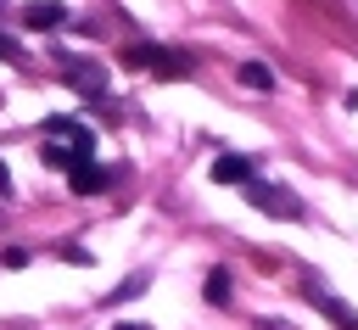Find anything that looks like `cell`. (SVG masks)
Returning a JSON list of instances; mask_svg holds the SVG:
<instances>
[{
  "mask_svg": "<svg viewBox=\"0 0 358 330\" xmlns=\"http://www.w3.org/2000/svg\"><path fill=\"white\" fill-rule=\"evenodd\" d=\"M0 196H11V173H6V162H0Z\"/></svg>",
  "mask_w": 358,
  "mask_h": 330,
  "instance_id": "7c38bea8",
  "label": "cell"
},
{
  "mask_svg": "<svg viewBox=\"0 0 358 330\" xmlns=\"http://www.w3.org/2000/svg\"><path fill=\"white\" fill-rule=\"evenodd\" d=\"M241 190H246V201H252L257 213H268V218H302V201H296L285 185H274V179H257V173H252Z\"/></svg>",
  "mask_w": 358,
  "mask_h": 330,
  "instance_id": "7a4b0ae2",
  "label": "cell"
},
{
  "mask_svg": "<svg viewBox=\"0 0 358 330\" xmlns=\"http://www.w3.org/2000/svg\"><path fill=\"white\" fill-rule=\"evenodd\" d=\"M45 129H50V134H62V140H67V145H73L78 157H90V151H95V134H90L84 123H73V117H50Z\"/></svg>",
  "mask_w": 358,
  "mask_h": 330,
  "instance_id": "5b68a950",
  "label": "cell"
},
{
  "mask_svg": "<svg viewBox=\"0 0 358 330\" xmlns=\"http://www.w3.org/2000/svg\"><path fill=\"white\" fill-rule=\"evenodd\" d=\"M22 17H28V28H62L67 22V6L62 0H34Z\"/></svg>",
  "mask_w": 358,
  "mask_h": 330,
  "instance_id": "ba28073f",
  "label": "cell"
},
{
  "mask_svg": "<svg viewBox=\"0 0 358 330\" xmlns=\"http://www.w3.org/2000/svg\"><path fill=\"white\" fill-rule=\"evenodd\" d=\"M67 179H73V190H78V196H95V190H106V179H112V173H106V168H95V162L84 157V162H73V168H67Z\"/></svg>",
  "mask_w": 358,
  "mask_h": 330,
  "instance_id": "52a82bcc",
  "label": "cell"
},
{
  "mask_svg": "<svg viewBox=\"0 0 358 330\" xmlns=\"http://www.w3.org/2000/svg\"><path fill=\"white\" fill-rule=\"evenodd\" d=\"M241 84H246V89H274V73H268L263 62H241Z\"/></svg>",
  "mask_w": 358,
  "mask_h": 330,
  "instance_id": "9c48e42d",
  "label": "cell"
},
{
  "mask_svg": "<svg viewBox=\"0 0 358 330\" xmlns=\"http://www.w3.org/2000/svg\"><path fill=\"white\" fill-rule=\"evenodd\" d=\"M302 291H308V302H313V308H319V313H324L336 330H358V313H352L341 296H330V291H324V285H313V280H308Z\"/></svg>",
  "mask_w": 358,
  "mask_h": 330,
  "instance_id": "277c9868",
  "label": "cell"
},
{
  "mask_svg": "<svg viewBox=\"0 0 358 330\" xmlns=\"http://www.w3.org/2000/svg\"><path fill=\"white\" fill-rule=\"evenodd\" d=\"M134 291H145V274H134V280H123V285L112 291V302H123V296H134Z\"/></svg>",
  "mask_w": 358,
  "mask_h": 330,
  "instance_id": "8fae6325",
  "label": "cell"
},
{
  "mask_svg": "<svg viewBox=\"0 0 358 330\" xmlns=\"http://www.w3.org/2000/svg\"><path fill=\"white\" fill-rule=\"evenodd\" d=\"M112 330H151V324H112Z\"/></svg>",
  "mask_w": 358,
  "mask_h": 330,
  "instance_id": "4fadbf2b",
  "label": "cell"
},
{
  "mask_svg": "<svg viewBox=\"0 0 358 330\" xmlns=\"http://www.w3.org/2000/svg\"><path fill=\"white\" fill-rule=\"evenodd\" d=\"M62 73H67V84H73L84 101H101V95H106V73H101V62H62Z\"/></svg>",
  "mask_w": 358,
  "mask_h": 330,
  "instance_id": "3957f363",
  "label": "cell"
},
{
  "mask_svg": "<svg viewBox=\"0 0 358 330\" xmlns=\"http://www.w3.org/2000/svg\"><path fill=\"white\" fill-rule=\"evenodd\" d=\"M246 179H252V157L224 151V157L213 162V185H246Z\"/></svg>",
  "mask_w": 358,
  "mask_h": 330,
  "instance_id": "8992f818",
  "label": "cell"
},
{
  "mask_svg": "<svg viewBox=\"0 0 358 330\" xmlns=\"http://www.w3.org/2000/svg\"><path fill=\"white\" fill-rule=\"evenodd\" d=\"M123 62H129V67H145V73H157V78H185V73L196 67V56L162 50V45H134V50H123Z\"/></svg>",
  "mask_w": 358,
  "mask_h": 330,
  "instance_id": "6da1fadb",
  "label": "cell"
},
{
  "mask_svg": "<svg viewBox=\"0 0 358 330\" xmlns=\"http://www.w3.org/2000/svg\"><path fill=\"white\" fill-rule=\"evenodd\" d=\"M207 302H218V308L229 302V268H213L207 274Z\"/></svg>",
  "mask_w": 358,
  "mask_h": 330,
  "instance_id": "30bf717a",
  "label": "cell"
}]
</instances>
